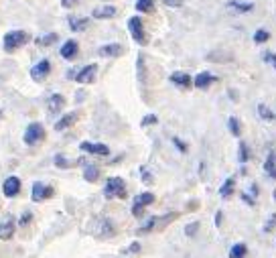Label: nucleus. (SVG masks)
<instances>
[{"label": "nucleus", "mask_w": 276, "mask_h": 258, "mask_svg": "<svg viewBox=\"0 0 276 258\" xmlns=\"http://www.w3.org/2000/svg\"><path fill=\"white\" fill-rule=\"evenodd\" d=\"M159 122V118L155 116V114H148V116H144L142 118V126H148V124H157Z\"/></svg>", "instance_id": "f704fd0d"}, {"label": "nucleus", "mask_w": 276, "mask_h": 258, "mask_svg": "<svg viewBox=\"0 0 276 258\" xmlns=\"http://www.w3.org/2000/svg\"><path fill=\"white\" fill-rule=\"evenodd\" d=\"M98 53L102 57H120L124 53V47L120 45V43H108V45H104L98 49Z\"/></svg>", "instance_id": "f8f14e48"}, {"label": "nucleus", "mask_w": 276, "mask_h": 258, "mask_svg": "<svg viewBox=\"0 0 276 258\" xmlns=\"http://www.w3.org/2000/svg\"><path fill=\"white\" fill-rule=\"evenodd\" d=\"M155 6V0H136V10L138 12H151Z\"/></svg>", "instance_id": "cd10ccee"}, {"label": "nucleus", "mask_w": 276, "mask_h": 258, "mask_svg": "<svg viewBox=\"0 0 276 258\" xmlns=\"http://www.w3.org/2000/svg\"><path fill=\"white\" fill-rule=\"evenodd\" d=\"M98 177H100V169L96 165H86V169H83V179L94 183V181H98Z\"/></svg>", "instance_id": "a878e982"}, {"label": "nucleus", "mask_w": 276, "mask_h": 258, "mask_svg": "<svg viewBox=\"0 0 276 258\" xmlns=\"http://www.w3.org/2000/svg\"><path fill=\"white\" fill-rule=\"evenodd\" d=\"M88 232L94 236V238H112V236L116 234V226L110 218H94L88 222Z\"/></svg>", "instance_id": "f257e3e1"}, {"label": "nucleus", "mask_w": 276, "mask_h": 258, "mask_svg": "<svg viewBox=\"0 0 276 258\" xmlns=\"http://www.w3.org/2000/svg\"><path fill=\"white\" fill-rule=\"evenodd\" d=\"M128 252H140V244H138V242H134V244L130 246V250H128Z\"/></svg>", "instance_id": "c03bdc74"}, {"label": "nucleus", "mask_w": 276, "mask_h": 258, "mask_svg": "<svg viewBox=\"0 0 276 258\" xmlns=\"http://www.w3.org/2000/svg\"><path fill=\"white\" fill-rule=\"evenodd\" d=\"M214 81H218V77L214 75V73H209V71H201L195 79H193V85L195 88H199V90H205V88H209Z\"/></svg>", "instance_id": "4468645a"}, {"label": "nucleus", "mask_w": 276, "mask_h": 258, "mask_svg": "<svg viewBox=\"0 0 276 258\" xmlns=\"http://www.w3.org/2000/svg\"><path fill=\"white\" fill-rule=\"evenodd\" d=\"M29 39H31V35L27 31H8L4 35V41H2L4 43V51H8V53L16 51L18 47H23Z\"/></svg>", "instance_id": "f03ea898"}, {"label": "nucleus", "mask_w": 276, "mask_h": 258, "mask_svg": "<svg viewBox=\"0 0 276 258\" xmlns=\"http://www.w3.org/2000/svg\"><path fill=\"white\" fill-rule=\"evenodd\" d=\"M49 73H51V63H49V59H41L37 65L31 69V77L35 81H43Z\"/></svg>", "instance_id": "1a4fd4ad"}, {"label": "nucleus", "mask_w": 276, "mask_h": 258, "mask_svg": "<svg viewBox=\"0 0 276 258\" xmlns=\"http://www.w3.org/2000/svg\"><path fill=\"white\" fill-rule=\"evenodd\" d=\"M75 120H77L75 114H65L63 118H59V120L55 122V130H65V128H69V126L75 124Z\"/></svg>", "instance_id": "4be33fe9"}, {"label": "nucleus", "mask_w": 276, "mask_h": 258, "mask_svg": "<svg viewBox=\"0 0 276 258\" xmlns=\"http://www.w3.org/2000/svg\"><path fill=\"white\" fill-rule=\"evenodd\" d=\"M264 61L272 63V65L276 67V55H274V53H264Z\"/></svg>", "instance_id": "58836bf2"}, {"label": "nucleus", "mask_w": 276, "mask_h": 258, "mask_svg": "<svg viewBox=\"0 0 276 258\" xmlns=\"http://www.w3.org/2000/svg\"><path fill=\"white\" fill-rule=\"evenodd\" d=\"M31 218H33V216H31V213H25V216H23V218H20V226H27V224L31 222Z\"/></svg>", "instance_id": "79ce46f5"}, {"label": "nucleus", "mask_w": 276, "mask_h": 258, "mask_svg": "<svg viewBox=\"0 0 276 258\" xmlns=\"http://www.w3.org/2000/svg\"><path fill=\"white\" fill-rule=\"evenodd\" d=\"M142 181H144V183H153V175L148 173L146 169H142Z\"/></svg>", "instance_id": "ea45409f"}, {"label": "nucleus", "mask_w": 276, "mask_h": 258, "mask_svg": "<svg viewBox=\"0 0 276 258\" xmlns=\"http://www.w3.org/2000/svg\"><path fill=\"white\" fill-rule=\"evenodd\" d=\"M63 108H65V98H63L61 94H53V96L49 98V102H47V110H49L51 114H57V112H61Z\"/></svg>", "instance_id": "2eb2a0df"}, {"label": "nucleus", "mask_w": 276, "mask_h": 258, "mask_svg": "<svg viewBox=\"0 0 276 258\" xmlns=\"http://www.w3.org/2000/svg\"><path fill=\"white\" fill-rule=\"evenodd\" d=\"M104 195L112 199V197H126V185L120 177H110L108 181H106V187H104Z\"/></svg>", "instance_id": "7ed1b4c3"}, {"label": "nucleus", "mask_w": 276, "mask_h": 258, "mask_svg": "<svg viewBox=\"0 0 276 258\" xmlns=\"http://www.w3.org/2000/svg\"><path fill=\"white\" fill-rule=\"evenodd\" d=\"M155 201V193H140V195L134 199V205H132V216L140 218L144 213V207L151 205Z\"/></svg>", "instance_id": "423d86ee"}, {"label": "nucleus", "mask_w": 276, "mask_h": 258, "mask_svg": "<svg viewBox=\"0 0 276 258\" xmlns=\"http://www.w3.org/2000/svg\"><path fill=\"white\" fill-rule=\"evenodd\" d=\"M165 4H166V6L177 8V6H183V0H165Z\"/></svg>", "instance_id": "4c0bfd02"}, {"label": "nucleus", "mask_w": 276, "mask_h": 258, "mask_svg": "<svg viewBox=\"0 0 276 258\" xmlns=\"http://www.w3.org/2000/svg\"><path fill=\"white\" fill-rule=\"evenodd\" d=\"M75 163H77V161H69V159H65L63 155H57V157H55V165L61 167V169H69V167H73Z\"/></svg>", "instance_id": "c756f323"}, {"label": "nucleus", "mask_w": 276, "mask_h": 258, "mask_svg": "<svg viewBox=\"0 0 276 258\" xmlns=\"http://www.w3.org/2000/svg\"><path fill=\"white\" fill-rule=\"evenodd\" d=\"M75 2H77V0H61V4L65 6V8H71V6L75 4Z\"/></svg>", "instance_id": "37998d69"}, {"label": "nucleus", "mask_w": 276, "mask_h": 258, "mask_svg": "<svg viewBox=\"0 0 276 258\" xmlns=\"http://www.w3.org/2000/svg\"><path fill=\"white\" fill-rule=\"evenodd\" d=\"M258 114H260L262 120H274V114L270 112V108L266 104H258Z\"/></svg>", "instance_id": "2f4dec72"}, {"label": "nucleus", "mask_w": 276, "mask_h": 258, "mask_svg": "<svg viewBox=\"0 0 276 258\" xmlns=\"http://www.w3.org/2000/svg\"><path fill=\"white\" fill-rule=\"evenodd\" d=\"M173 142L177 144V148L181 150V153H185V150H187V144H185V142H183L181 138H177V136H175V138H173Z\"/></svg>", "instance_id": "e433bc0d"}, {"label": "nucleus", "mask_w": 276, "mask_h": 258, "mask_svg": "<svg viewBox=\"0 0 276 258\" xmlns=\"http://www.w3.org/2000/svg\"><path fill=\"white\" fill-rule=\"evenodd\" d=\"M90 25V18H77V16H69V27L71 31H86V27Z\"/></svg>", "instance_id": "393cba45"}, {"label": "nucleus", "mask_w": 276, "mask_h": 258, "mask_svg": "<svg viewBox=\"0 0 276 258\" xmlns=\"http://www.w3.org/2000/svg\"><path fill=\"white\" fill-rule=\"evenodd\" d=\"M128 31H130V37L138 43V45H146V31H144V23H142V18L138 16H132L128 20Z\"/></svg>", "instance_id": "39448f33"}, {"label": "nucleus", "mask_w": 276, "mask_h": 258, "mask_svg": "<svg viewBox=\"0 0 276 258\" xmlns=\"http://www.w3.org/2000/svg\"><path fill=\"white\" fill-rule=\"evenodd\" d=\"M197 230H199V224L193 222V224H189V228H185V234H187V236H195Z\"/></svg>", "instance_id": "c9c22d12"}, {"label": "nucleus", "mask_w": 276, "mask_h": 258, "mask_svg": "<svg viewBox=\"0 0 276 258\" xmlns=\"http://www.w3.org/2000/svg\"><path fill=\"white\" fill-rule=\"evenodd\" d=\"M274 222H276V216H272V218H270V222H266V226H264V230H266V232H270V230L274 228Z\"/></svg>", "instance_id": "a19ab883"}, {"label": "nucleus", "mask_w": 276, "mask_h": 258, "mask_svg": "<svg viewBox=\"0 0 276 258\" xmlns=\"http://www.w3.org/2000/svg\"><path fill=\"white\" fill-rule=\"evenodd\" d=\"M118 14V8L116 6H98V8H94V12H92V16L94 18H98V20H102V18H114Z\"/></svg>", "instance_id": "dca6fc26"}, {"label": "nucleus", "mask_w": 276, "mask_h": 258, "mask_svg": "<svg viewBox=\"0 0 276 258\" xmlns=\"http://www.w3.org/2000/svg\"><path fill=\"white\" fill-rule=\"evenodd\" d=\"M57 39H59L57 33H47V35H39L35 39V43H37V47H51L53 43H57Z\"/></svg>", "instance_id": "aec40b11"}, {"label": "nucleus", "mask_w": 276, "mask_h": 258, "mask_svg": "<svg viewBox=\"0 0 276 258\" xmlns=\"http://www.w3.org/2000/svg\"><path fill=\"white\" fill-rule=\"evenodd\" d=\"M2 189H4V195L6 197H14L16 193L20 191V181H18V177H8L6 181H4V185H2Z\"/></svg>", "instance_id": "f3484780"}, {"label": "nucleus", "mask_w": 276, "mask_h": 258, "mask_svg": "<svg viewBox=\"0 0 276 258\" xmlns=\"http://www.w3.org/2000/svg\"><path fill=\"white\" fill-rule=\"evenodd\" d=\"M136 71H138L140 83H148V69H146V59H144V55H138V59H136Z\"/></svg>", "instance_id": "412c9836"}, {"label": "nucleus", "mask_w": 276, "mask_h": 258, "mask_svg": "<svg viewBox=\"0 0 276 258\" xmlns=\"http://www.w3.org/2000/svg\"><path fill=\"white\" fill-rule=\"evenodd\" d=\"M240 163H248V159H250V153H248V144L246 142H240Z\"/></svg>", "instance_id": "473e14b6"}, {"label": "nucleus", "mask_w": 276, "mask_h": 258, "mask_svg": "<svg viewBox=\"0 0 276 258\" xmlns=\"http://www.w3.org/2000/svg\"><path fill=\"white\" fill-rule=\"evenodd\" d=\"M173 220H177V213H168V216H163V218H151V220H148V222L140 228V234H146V232H151V230H155V228H163L165 224L173 222Z\"/></svg>", "instance_id": "6e6552de"}, {"label": "nucleus", "mask_w": 276, "mask_h": 258, "mask_svg": "<svg viewBox=\"0 0 276 258\" xmlns=\"http://www.w3.org/2000/svg\"><path fill=\"white\" fill-rule=\"evenodd\" d=\"M227 8H236L238 12H250L254 8V4H250V2H238V0H229Z\"/></svg>", "instance_id": "bb28decb"}, {"label": "nucleus", "mask_w": 276, "mask_h": 258, "mask_svg": "<svg viewBox=\"0 0 276 258\" xmlns=\"http://www.w3.org/2000/svg\"><path fill=\"white\" fill-rule=\"evenodd\" d=\"M79 148L83 150V153H92V155H102V157H106L110 153V148L106 146V144H102V142H90V140H86V142H81L79 144Z\"/></svg>", "instance_id": "9d476101"}, {"label": "nucleus", "mask_w": 276, "mask_h": 258, "mask_svg": "<svg viewBox=\"0 0 276 258\" xmlns=\"http://www.w3.org/2000/svg\"><path fill=\"white\" fill-rule=\"evenodd\" d=\"M233 189H236V179L229 177V179H225L223 185L220 187V195H221L223 199H227V197L231 195V193H233Z\"/></svg>", "instance_id": "5701e85b"}, {"label": "nucleus", "mask_w": 276, "mask_h": 258, "mask_svg": "<svg viewBox=\"0 0 276 258\" xmlns=\"http://www.w3.org/2000/svg\"><path fill=\"white\" fill-rule=\"evenodd\" d=\"M171 81L175 85H179V88H189V85L193 83V77L189 73H183V71H175V73H171Z\"/></svg>", "instance_id": "6ab92c4d"}, {"label": "nucleus", "mask_w": 276, "mask_h": 258, "mask_svg": "<svg viewBox=\"0 0 276 258\" xmlns=\"http://www.w3.org/2000/svg\"><path fill=\"white\" fill-rule=\"evenodd\" d=\"M53 187H49V185H45V183H41V181H37V183H33V195H31V199L33 201H45V199H49L51 195H53Z\"/></svg>", "instance_id": "0eeeda50"}, {"label": "nucleus", "mask_w": 276, "mask_h": 258, "mask_svg": "<svg viewBox=\"0 0 276 258\" xmlns=\"http://www.w3.org/2000/svg\"><path fill=\"white\" fill-rule=\"evenodd\" d=\"M96 73H98V65H96V63H92V65H86L75 75V81L77 83H92L96 79Z\"/></svg>", "instance_id": "9b49d317"}, {"label": "nucleus", "mask_w": 276, "mask_h": 258, "mask_svg": "<svg viewBox=\"0 0 276 258\" xmlns=\"http://www.w3.org/2000/svg\"><path fill=\"white\" fill-rule=\"evenodd\" d=\"M216 224H218V226L221 224V211H218V216H216Z\"/></svg>", "instance_id": "a18cd8bd"}, {"label": "nucleus", "mask_w": 276, "mask_h": 258, "mask_svg": "<svg viewBox=\"0 0 276 258\" xmlns=\"http://www.w3.org/2000/svg\"><path fill=\"white\" fill-rule=\"evenodd\" d=\"M268 39H270V33L264 31V29L256 31V35H254V41H256V43H264V41H268Z\"/></svg>", "instance_id": "72a5a7b5"}, {"label": "nucleus", "mask_w": 276, "mask_h": 258, "mask_svg": "<svg viewBox=\"0 0 276 258\" xmlns=\"http://www.w3.org/2000/svg\"><path fill=\"white\" fill-rule=\"evenodd\" d=\"M227 126H229V132L233 134V136H240V132H242V128H240V120L238 118H229L227 120Z\"/></svg>", "instance_id": "c85d7f7f"}, {"label": "nucleus", "mask_w": 276, "mask_h": 258, "mask_svg": "<svg viewBox=\"0 0 276 258\" xmlns=\"http://www.w3.org/2000/svg\"><path fill=\"white\" fill-rule=\"evenodd\" d=\"M45 138V128L41 122H31L27 126V130H25V144L29 146H35L37 142H41Z\"/></svg>", "instance_id": "20e7f679"}, {"label": "nucleus", "mask_w": 276, "mask_h": 258, "mask_svg": "<svg viewBox=\"0 0 276 258\" xmlns=\"http://www.w3.org/2000/svg\"><path fill=\"white\" fill-rule=\"evenodd\" d=\"M246 256V246L244 244H236L229 250V258H244Z\"/></svg>", "instance_id": "7c9ffc66"}, {"label": "nucleus", "mask_w": 276, "mask_h": 258, "mask_svg": "<svg viewBox=\"0 0 276 258\" xmlns=\"http://www.w3.org/2000/svg\"><path fill=\"white\" fill-rule=\"evenodd\" d=\"M264 169H266L268 177H272V179L276 181V153H274V150L268 155V159H266V163H264Z\"/></svg>", "instance_id": "b1692460"}, {"label": "nucleus", "mask_w": 276, "mask_h": 258, "mask_svg": "<svg viewBox=\"0 0 276 258\" xmlns=\"http://www.w3.org/2000/svg\"><path fill=\"white\" fill-rule=\"evenodd\" d=\"M0 118H2V110H0Z\"/></svg>", "instance_id": "49530a36"}, {"label": "nucleus", "mask_w": 276, "mask_h": 258, "mask_svg": "<svg viewBox=\"0 0 276 258\" xmlns=\"http://www.w3.org/2000/svg\"><path fill=\"white\" fill-rule=\"evenodd\" d=\"M14 234V220L6 216L4 220H0V240H8Z\"/></svg>", "instance_id": "ddd939ff"}, {"label": "nucleus", "mask_w": 276, "mask_h": 258, "mask_svg": "<svg viewBox=\"0 0 276 258\" xmlns=\"http://www.w3.org/2000/svg\"><path fill=\"white\" fill-rule=\"evenodd\" d=\"M77 51H79L77 41L69 39V41H65V45L61 47V57H63V59H73V57L77 55Z\"/></svg>", "instance_id": "a211bd4d"}]
</instances>
